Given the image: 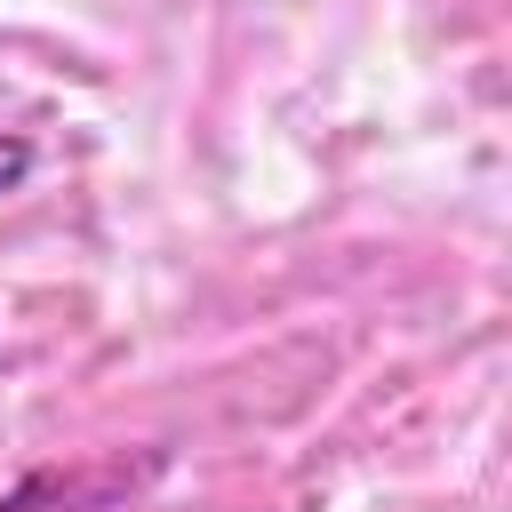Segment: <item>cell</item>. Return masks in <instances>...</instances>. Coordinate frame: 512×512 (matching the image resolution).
Returning a JSON list of instances; mask_svg holds the SVG:
<instances>
[{
    "label": "cell",
    "instance_id": "obj_2",
    "mask_svg": "<svg viewBox=\"0 0 512 512\" xmlns=\"http://www.w3.org/2000/svg\"><path fill=\"white\" fill-rule=\"evenodd\" d=\"M32 176V136H16V128H0V192H16Z\"/></svg>",
    "mask_w": 512,
    "mask_h": 512
},
{
    "label": "cell",
    "instance_id": "obj_1",
    "mask_svg": "<svg viewBox=\"0 0 512 512\" xmlns=\"http://www.w3.org/2000/svg\"><path fill=\"white\" fill-rule=\"evenodd\" d=\"M112 488H128V464H104V472H24L0 512H96Z\"/></svg>",
    "mask_w": 512,
    "mask_h": 512
}]
</instances>
